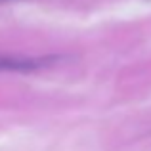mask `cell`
Masks as SVG:
<instances>
[{"instance_id":"1","label":"cell","mask_w":151,"mask_h":151,"mask_svg":"<svg viewBox=\"0 0 151 151\" xmlns=\"http://www.w3.org/2000/svg\"><path fill=\"white\" fill-rule=\"evenodd\" d=\"M50 58L29 59V58H0V71H31L50 63Z\"/></svg>"}]
</instances>
